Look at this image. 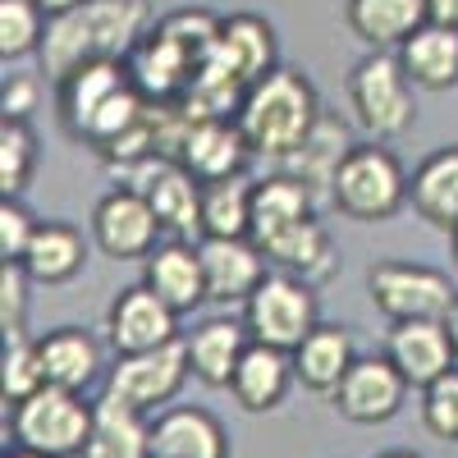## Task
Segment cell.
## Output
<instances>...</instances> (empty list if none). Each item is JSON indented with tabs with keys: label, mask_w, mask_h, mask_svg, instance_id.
I'll return each mask as SVG.
<instances>
[{
	"label": "cell",
	"mask_w": 458,
	"mask_h": 458,
	"mask_svg": "<svg viewBox=\"0 0 458 458\" xmlns=\"http://www.w3.org/2000/svg\"><path fill=\"white\" fill-rule=\"evenodd\" d=\"M147 23H151L147 0H88L83 10L51 19L42 42V69L60 83L73 69H88V64H106V60L124 64L151 32Z\"/></svg>",
	"instance_id": "1"
},
{
	"label": "cell",
	"mask_w": 458,
	"mask_h": 458,
	"mask_svg": "<svg viewBox=\"0 0 458 458\" xmlns=\"http://www.w3.org/2000/svg\"><path fill=\"white\" fill-rule=\"evenodd\" d=\"M321 97L312 88V79L302 69H276L257 79L243 97V110H239V129L248 138V147L266 161H289L293 151L312 138V129L321 124Z\"/></svg>",
	"instance_id": "2"
},
{
	"label": "cell",
	"mask_w": 458,
	"mask_h": 458,
	"mask_svg": "<svg viewBox=\"0 0 458 458\" xmlns=\"http://www.w3.org/2000/svg\"><path fill=\"white\" fill-rule=\"evenodd\" d=\"M147 97L133 88L129 64L106 60L73 69L69 79H60V120L73 138L92 142L97 151L114 147L124 133H133L147 114Z\"/></svg>",
	"instance_id": "3"
},
{
	"label": "cell",
	"mask_w": 458,
	"mask_h": 458,
	"mask_svg": "<svg viewBox=\"0 0 458 458\" xmlns=\"http://www.w3.org/2000/svg\"><path fill=\"white\" fill-rule=\"evenodd\" d=\"M330 202L344 220H358V225L394 220L399 207L408 202V174L390 147H376V142L353 147L330 183Z\"/></svg>",
	"instance_id": "4"
},
{
	"label": "cell",
	"mask_w": 458,
	"mask_h": 458,
	"mask_svg": "<svg viewBox=\"0 0 458 458\" xmlns=\"http://www.w3.org/2000/svg\"><path fill=\"white\" fill-rule=\"evenodd\" d=\"M92 412L97 403H88L73 390H37L28 403L10 408V431L19 440V449L42 454V458H83L88 440H92Z\"/></svg>",
	"instance_id": "5"
},
{
	"label": "cell",
	"mask_w": 458,
	"mask_h": 458,
	"mask_svg": "<svg viewBox=\"0 0 458 458\" xmlns=\"http://www.w3.org/2000/svg\"><path fill=\"white\" fill-rule=\"evenodd\" d=\"M349 106L358 114V124L376 138H399L412 129L417 120V101H412V83L399 64V51H371L353 64L349 73Z\"/></svg>",
	"instance_id": "6"
},
{
	"label": "cell",
	"mask_w": 458,
	"mask_h": 458,
	"mask_svg": "<svg viewBox=\"0 0 458 458\" xmlns=\"http://www.w3.org/2000/svg\"><path fill=\"white\" fill-rule=\"evenodd\" d=\"M367 293L376 302L380 317H390L394 326L403 321H445L458 289L449 284L445 271L436 266H422V261H376L367 271Z\"/></svg>",
	"instance_id": "7"
},
{
	"label": "cell",
	"mask_w": 458,
	"mask_h": 458,
	"mask_svg": "<svg viewBox=\"0 0 458 458\" xmlns=\"http://www.w3.org/2000/svg\"><path fill=\"white\" fill-rule=\"evenodd\" d=\"M243 326L252 335V344L266 349L293 353L302 339H308L321 321H317V293L312 284H302L293 276H266L261 289L243 302Z\"/></svg>",
	"instance_id": "8"
},
{
	"label": "cell",
	"mask_w": 458,
	"mask_h": 458,
	"mask_svg": "<svg viewBox=\"0 0 458 458\" xmlns=\"http://www.w3.org/2000/svg\"><path fill=\"white\" fill-rule=\"evenodd\" d=\"M193 376V362H188V344L174 339L165 349H151V353H129V358H114L110 380H106V394L124 399L138 412H157L161 403H170L183 380Z\"/></svg>",
	"instance_id": "9"
},
{
	"label": "cell",
	"mask_w": 458,
	"mask_h": 458,
	"mask_svg": "<svg viewBox=\"0 0 458 458\" xmlns=\"http://www.w3.org/2000/svg\"><path fill=\"white\" fill-rule=\"evenodd\" d=\"M161 220L151 211V202L138 193V188L120 183L97 202L92 211V243L110 257V261H147L161 248Z\"/></svg>",
	"instance_id": "10"
},
{
	"label": "cell",
	"mask_w": 458,
	"mask_h": 458,
	"mask_svg": "<svg viewBox=\"0 0 458 458\" xmlns=\"http://www.w3.org/2000/svg\"><path fill=\"white\" fill-rule=\"evenodd\" d=\"M106 339H110L114 358L165 349V344L179 339V312L170 302H161L147 284H129L114 293L110 312H106Z\"/></svg>",
	"instance_id": "11"
},
{
	"label": "cell",
	"mask_w": 458,
	"mask_h": 458,
	"mask_svg": "<svg viewBox=\"0 0 458 458\" xmlns=\"http://www.w3.org/2000/svg\"><path fill=\"white\" fill-rule=\"evenodd\" d=\"M129 174H133L129 188H138V193L151 202V211H157L165 234H174V239L188 243V234L202 229V183L188 174L179 161L151 157V161L133 165Z\"/></svg>",
	"instance_id": "12"
},
{
	"label": "cell",
	"mask_w": 458,
	"mask_h": 458,
	"mask_svg": "<svg viewBox=\"0 0 458 458\" xmlns=\"http://www.w3.org/2000/svg\"><path fill=\"white\" fill-rule=\"evenodd\" d=\"M408 399V380L394 371L390 358H358L349 376L339 380V390L330 394L335 412L349 417L358 427H380L403 408Z\"/></svg>",
	"instance_id": "13"
},
{
	"label": "cell",
	"mask_w": 458,
	"mask_h": 458,
	"mask_svg": "<svg viewBox=\"0 0 458 458\" xmlns=\"http://www.w3.org/2000/svg\"><path fill=\"white\" fill-rule=\"evenodd\" d=\"M386 358L394 362V371L408 380V390H427L440 376L454 371V344L445 321H403L390 330L386 339Z\"/></svg>",
	"instance_id": "14"
},
{
	"label": "cell",
	"mask_w": 458,
	"mask_h": 458,
	"mask_svg": "<svg viewBox=\"0 0 458 458\" xmlns=\"http://www.w3.org/2000/svg\"><path fill=\"white\" fill-rule=\"evenodd\" d=\"M198 257H202V276H207V302H220V308L248 302L266 280L261 248L252 239H202Z\"/></svg>",
	"instance_id": "15"
},
{
	"label": "cell",
	"mask_w": 458,
	"mask_h": 458,
	"mask_svg": "<svg viewBox=\"0 0 458 458\" xmlns=\"http://www.w3.org/2000/svg\"><path fill=\"white\" fill-rule=\"evenodd\" d=\"M248 138L239 124L229 120H193L179 147V165L193 174L198 183H220V179H239L248 161Z\"/></svg>",
	"instance_id": "16"
},
{
	"label": "cell",
	"mask_w": 458,
	"mask_h": 458,
	"mask_svg": "<svg viewBox=\"0 0 458 458\" xmlns=\"http://www.w3.org/2000/svg\"><path fill=\"white\" fill-rule=\"evenodd\" d=\"M151 458H229V436L207 408L179 403L151 417Z\"/></svg>",
	"instance_id": "17"
},
{
	"label": "cell",
	"mask_w": 458,
	"mask_h": 458,
	"mask_svg": "<svg viewBox=\"0 0 458 458\" xmlns=\"http://www.w3.org/2000/svg\"><path fill=\"white\" fill-rule=\"evenodd\" d=\"M344 23L371 51H403L431 23L427 0H344Z\"/></svg>",
	"instance_id": "18"
},
{
	"label": "cell",
	"mask_w": 458,
	"mask_h": 458,
	"mask_svg": "<svg viewBox=\"0 0 458 458\" xmlns=\"http://www.w3.org/2000/svg\"><path fill=\"white\" fill-rule=\"evenodd\" d=\"M308 220H317V216H312V188L302 183V179H293V174H271V179L257 183L248 239H252L261 252L271 248V243H280L289 229L308 225Z\"/></svg>",
	"instance_id": "19"
},
{
	"label": "cell",
	"mask_w": 458,
	"mask_h": 458,
	"mask_svg": "<svg viewBox=\"0 0 458 458\" xmlns=\"http://www.w3.org/2000/svg\"><path fill=\"white\" fill-rule=\"evenodd\" d=\"M142 284L157 293L161 302H170L179 317L193 312L198 302H207V276H202L198 243H183V239L161 243L157 252L142 261Z\"/></svg>",
	"instance_id": "20"
},
{
	"label": "cell",
	"mask_w": 458,
	"mask_h": 458,
	"mask_svg": "<svg viewBox=\"0 0 458 458\" xmlns=\"http://www.w3.org/2000/svg\"><path fill=\"white\" fill-rule=\"evenodd\" d=\"M211 55L248 88L280 69L276 64V28L266 23L261 14H229V19H220V37H216Z\"/></svg>",
	"instance_id": "21"
},
{
	"label": "cell",
	"mask_w": 458,
	"mask_h": 458,
	"mask_svg": "<svg viewBox=\"0 0 458 458\" xmlns=\"http://www.w3.org/2000/svg\"><path fill=\"white\" fill-rule=\"evenodd\" d=\"M188 344V362H193V376L211 390H229L243 353L252 349V335L243 321H225V317H211L202 321L193 335L183 339Z\"/></svg>",
	"instance_id": "22"
},
{
	"label": "cell",
	"mask_w": 458,
	"mask_h": 458,
	"mask_svg": "<svg viewBox=\"0 0 458 458\" xmlns=\"http://www.w3.org/2000/svg\"><path fill=\"white\" fill-rule=\"evenodd\" d=\"M408 202L427 225L454 234L458 229V142L431 151L408 179Z\"/></svg>",
	"instance_id": "23"
},
{
	"label": "cell",
	"mask_w": 458,
	"mask_h": 458,
	"mask_svg": "<svg viewBox=\"0 0 458 458\" xmlns=\"http://www.w3.org/2000/svg\"><path fill=\"white\" fill-rule=\"evenodd\" d=\"M37 358H42L47 386L73 390V394H83L97 380V367H101V349H97V339L83 326H55V330H47L42 339H37Z\"/></svg>",
	"instance_id": "24"
},
{
	"label": "cell",
	"mask_w": 458,
	"mask_h": 458,
	"mask_svg": "<svg viewBox=\"0 0 458 458\" xmlns=\"http://www.w3.org/2000/svg\"><path fill=\"white\" fill-rule=\"evenodd\" d=\"M358 362L353 353V335L344 326H317L308 339L293 349V380L312 394H335L339 380L349 376V367Z\"/></svg>",
	"instance_id": "25"
},
{
	"label": "cell",
	"mask_w": 458,
	"mask_h": 458,
	"mask_svg": "<svg viewBox=\"0 0 458 458\" xmlns=\"http://www.w3.org/2000/svg\"><path fill=\"white\" fill-rule=\"evenodd\" d=\"M289 386H293V353L252 344L234 371V380H229V394H234V403L243 412H276L284 403Z\"/></svg>",
	"instance_id": "26"
},
{
	"label": "cell",
	"mask_w": 458,
	"mask_h": 458,
	"mask_svg": "<svg viewBox=\"0 0 458 458\" xmlns=\"http://www.w3.org/2000/svg\"><path fill=\"white\" fill-rule=\"evenodd\" d=\"M32 284H69L83 276L88 266V239L69 220H42L28 257L19 261Z\"/></svg>",
	"instance_id": "27"
},
{
	"label": "cell",
	"mask_w": 458,
	"mask_h": 458,
	"mask_svg": "<svg viewBox=\"0 0 458 458\" xmlns=\"http://www.w3.org/2000/svg\"><path fill=\"white\" fill-rule=\"evenodd\" d=\"M83 458H151V422L147 412L129 408L124 399L101 394L92 412V440Z\"/></svg>",
	"instance_id": "28"
},
{
	"label": "cell",
	"mask_w": 458,
	"mask_h": 458,
	"mask_svg": "<svg viewBox=\"0 0 458 458\" xmlns=\"http://www.w3.org/2000/svg\"><path fill=\"white\" fill-rule=\"evenodd\" d=\"M399 64L408 73V83L422 88V92H449V88H458V32L427 23L422 32L412 37V42H403Z\"/></svg>",
	"instance_id": "29"
},
{
	"label": "cell",
	"mask_w": 458,
	"mask_h": 458,
	"mask_svg": "<svg viewBox=\"0 0 458 458\" xmlns=\"http://www.w3.org/2000/svg\"><path fill=\"white\" fill-rule=\"evenodd\" d=\"M261 257H271L284 276L312 284V289L326 284V280L339 271V252H335V243H330V234H326L321 220H308V225L289 229V234H284L280 243H271Z\"/></svg>",
	"instance_id": "30"
},
{
	"label": "cell",
	"mask_w": 458,
	"mask_h": 458,
	"mask_svg": "<svg viewBox=\"0 0 458 458\" xmlns=\"http://www.w3.org/2000/svg\"><path fill=\"white\" fill-rule=\"evenodd\" d=\"M349 151H353L349 129H344L335 114H321V124L312 129V138L284 161V174L302 179L308 188H330L335 174H339V165L349 161Z\"/></svg>",
	"instance_id": "31"
},
{
	"label": "cell",
	"mask_w": 458,
	"mask_h": 458,
	"mask_svg": "<svg viewBox=\"0 0 458 458\" xmlns=\"http://www.w3.org/2000/svg\"><path fill=\"white\" fill-rule=\"evenodd\" d=\"M252 179H220L202 188V239H248L252 229Z\"/></svg>",
	"instance_id": "32"
},
{
	"label": "cell",
	"mask_w": 458,
	"mask_h": 458,
	"mask_svg": "<svg viewBox=\"0 0 458 458\" xmlns=\"http://www.w3.org/2000/svg\"><path fill=\"white\" fill-rule=\"evenodd\" d=\"M51 19L37 10V0H0V55L23 60V55H42Z\"/></svg>",
	"instance_id": "33"
},
{
	"label": "cell",
	"mask_w": 458,
	"mask_h": 458,
	"mask_svg": "<svg viewBox=\"0 0 458 458\" xmlns=\"http://www.w3.org/2000/svg\"><path fill=\"white\" fill-rule=\"evenodd\" d=\"M37 170V138L28 124L0 120V198H19Z\"/></svg>",
	"instance_id": "34"
},
{
	"label": "cell",
	"mask_w": 458,
	"mask_h": 458,
	"mask_svg": "<svg viewBox=\"0 0 458 458\" xmlns=\"http://www.w3.org/2000/svg\"><path fill=\"white\" fill-rule=\"evenodd\" d=\"M37 390H47V371L37 358V339H5V403L19 408Z\"/></svg>",
	"instance_id": "35"
},
{
	"label": "cell",
	"mask_w": 458,
	"mask_h": 458,
	"mask_svg": "<svg viewBox=\"0 0 458 458\" xmlns=\"http://www.w3.org/2000/svg\"><path fill=\"white\" fill-rule=\"evenodd\" d=\"M422 427L436 440H458V367L422 390Z\"/></svg>",
	"instance_id": "36"
},
{
	"label": "cell",
	"mask_w": 458,
	"mask_h": 458,
	"mask_svg": "<svg viewBox=\"0 0 458 458\" xmlns=\"http://www.w3.org/2000/svg\"><path fill=\"white\" fill-rule=\"evenodd\" d=\"M28 271L19 261H0V330L5 339H28Z\"/></svg>",
	"instance_id": "37"
},
{
	"label": "cell",
	"mask_w": 458,
	"mask_h": 458,
	"mask_svg": "<svg viewBox=\"0 0 458 458\" xmlns=\"http://www.w3.org/2000/svg\"><path fill=\"white\" fill-rule=\"evenodd\" d=\"M37 225H42V220H32L19 198H0V257H5V261H23L32 239H37Z\"/></svg>",
	"instance_id": "38"
},
{
	"label": "cell",
	"mask_w": 458,
	"mask_h": 458,
	"mask_svg": "<svg viewBox=\"0 0 458 458\" xmlns=\"http://www.w3.org/2000/svg\"><path fill=\"white\" fill-rule=\"evenodd\" d=\"M32 110H37V79H28V73H10L5 92H0V120L28 124Z\"/></svg>",
	"instance_id": "39"
},
{
	"label": "cell",
	"mask_w": 458,
	"mask_h": 458,
	"mask_svg": "<svg viewBox=\"0 0 458 458\" xmlns=\"http://www.w3.org/2000/svg\"><path fill=\"white\" fill-rule=\"evenodd\" d=\"M427 14L436 28H454L458 32V0H427Z\"/></svg>",
	"instance_id": "40"
},
{
	"label": "cell",
	"mask_w": 458,
	"mask_h": 458,
	"mask_svg": "<svg viewBox=\"0 0 458 458\" xmlns=\"http://www.w3.org/2000/svg\"><path fill=\"white\" fill-rule=\"evenodd\" d=\"M88 0H37V10H42L47 19H64V14H73V10H83Z\"/></svg>",
	"instance_id": "41"
},
{
	"label": "cell",
	"mask_w": 458,
	"mask_h": 458,
	"mask_svg": "<svg viewBox=\"0 0 458 458\" xmlns=\"http://www.w3.org/2000/svg\"><path fill=\"white\" fill-rule=\"evenodd\" d=\"M445 330H449V344H454V353H458V298H454V308L445 317Z\"/></svg>",
	"instance_id": "42"
},
{
	"label": "cell",
	"mask_w": 458,
	"mask_h": 458,
	"mask_svg": "<svg viewBox=\"0 0 458 458\" xmlns=\"http://www.w3.org/2000/svg\"><path fill=\"white\" fill-rule=\"evenodd\" d=\"M376 458H422V454H412V449H390V454H376Z\"/></svg>",
	"instance_id": "43"
},
{
	"label": "cell",
	"mask_w": 458,
	"mask_h": 458,
	"mask_svg": "<svg viewBox=\"0 0 458 458\" xmlns=\"http://www.w3.org/2000/svg\"><path fill=\"white\" fill-rule=\"evenodd\" d=\"M5 458H42V454H28V449H19V454H5Z\"/></svg>",
	"instance_id": "44"
},
{
	"label": "cell",
	"mask_w": 458,
	"mask_h": 458,
	"mask_svg": "<svg viewBox=\"0 0 458 458\" xmlns=\"http://www.w3.org/2000/svg\"><path fill=\"white\" fill-rule=\"evenodd\" d=\"M449 243H454V261H458V229H454V234H449Z\"/></svg>",
	"instance_id": "45"
}]
</instances>
